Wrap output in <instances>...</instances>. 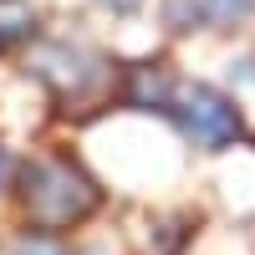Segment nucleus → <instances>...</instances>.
Masks as SVG:
<instances>
[{
    "label": "nucleus",
    "mask_w": 255,
    "mask_h": 255,
    "mask_svg": "<svg viewBox=\"0 0 255 255\" xmlns=\"http://www.w3.org/2000/svg\"><path fill=\"white\" fill-rule=\"evenodd\" d=\"M20 215H26L31 230L41 235H56V230H72V225H87L102 204V189L97 179L67 153H41L20 168Z\"/></svg>",
    "instance_id": "nucleus-1"
},
{
    "label": "nucleus",
    "mask_w": 255,
    "mask_h": 255,
    "mask_svg": "<svg viewBox=\"0 0 255 255\" xmlns=\"http://www.w3.org/2000/svg\"><path fill=\"white\" fill-rule=\"evenodd\" d=\"M168 118H174L179 133L194 148H204V153H225L230 143L245 138V118L235 108V97H225L220 87H209V82H179Z\"/></svg>",
    "instance_id": "nucleus-2"
},
{
    "label": "nucleus",
    "mask_w": 255,
    "mask_h": 255,
    "mask_svg": "<svg viewBox=\"0 0 255 255\" xmlns=\"http://www.w3.org/2000/svg\"><path fill=\"white\" fill-rule=\"evenodd\" d=\"M31 77L46 82V87L61 97V102H82L87 92L102 87V61L92 51L72 46V41H41V46L31 51Z\"/></svg>",
    "instance_id": "nucleus-3"
},
{
    "label": "nucleus",
    "mask_w": 255,
    "mask_h": 255,
    "mask_svg": "<svg viewBox=\"0 0 255 255\" xmlns=\"http://www.w3.org/2000/svg\"><path fill=\"white\" fill-rule=\"evenodd\" d=\"M174 92H179V82L163 61H138V67L123 72V102L138 108V113H168Z\"/></svg>",
    "instance_id": "nucleus-4"
},
{
    "label": "nucleus",
    "mask_w": 255,
    "mask_h": 255,
    "mask_svg": "<svg viewBox=\"0 0 255 255\" xmlns=\"http://www.w3.org/2000/svg\"><path fill=\"white\" fill-rule=\"evenodd\" d=\"M36 36V10L26 0H0V51Z\"/></svg>",
    "instance_id": "nucleus-5"
},
{
    "label": "nucleus",
    "mask_w": 255,
    "mask_h": 255,
    "mask_svg": "<svg viewBox=\"0 0 255 255\" xmlns=\"http://www.w3.org/2000/svg\"><path fill=\"white\" fill-rule=\"evenodd\" d=\"M163 26H168V31L215 26V5H209V0H168V5H163Z\"/></svg>",
    "instance_id": "nucleus-6"
},
{
    "label": "nucleus",
    "mask_w": 255,
    "mask_h": 255,
    "mask_svg": "<svg viewBox=\"0 0 255 255\" xmlns=\"http://www.w3.org/2000/svg\"><path fill=\"white\" fill-rule=\"evenodd\" d=\"M15 255H67V250H61L56 240H20Z\"/></svg>",
    "instance_id": "nucleus-7"
},
{
    "label": "nucleus",
    "mask_w": 255,
    "mask_h": 255,
    "mask_svg": "<svg viewBox=\"0 0 255 255\" xmlns=\"http://www.w3.org/2000/svg\"><path fill=\"white\" fill-rule=\"evenodd\" d=\"M97 5H102V10H113V15H133L143 0H97Z\"/></svg>",
    "instance_id": "nucleus-8"
},
{
    "label": "nucleus",
    "mask_w": 255,
    "mask_h": 255,
    "mask_svg": "<svg viewBox=\"0 0 255 255\" xmlns=\"http://www.w3.org/2000/svg\"><path fill=\"white\" fill-rule=\"evenodd\" d=\"M5 184H10V153L0 148V189H5Z\"/></svg>",
    "instance_id": "nucleus-9"
},
{
    "label": "nucleus",
    "mask_w": 255,
    "mask_h": 255,
    "mask_svg": "<svg viewBox=\"0 0 255 255\" xmlns=\"http://www.w3.org/2000/svg\"><path fill=\"white\" fill-rule=\"evenodd\" d=\"M97 255H102V250H97Z\"/></svg>",
    "instance_id": "nucleus-10"
}]
</instances>
